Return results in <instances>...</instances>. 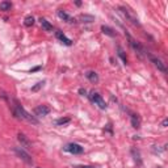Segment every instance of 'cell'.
I'll return each mask as SVG.
<instances>
[{
  "label": "cell",
  "instance_id": "1",
  "mask_svg": "<svg viewBox=\"0 0 168 168\" xmlns=\"http://www.w3.org/2000/svg\"><path fill=\"white\" fill-rule=\"evenodd\" d=\"M118 11H120V13L124 16V17H125L127 21H130L133 25L139 26V20H138L137 16L133 13L131 9H129L127 7H118Z\"/></svg>",
  "mask_w": 168,
  "mask_h": 168
},
{
  "label": "cell",
  "instance_id": "2",
  "mask_svg": "<svg viewBox=\"0 0 168 168\" xmlns=\"http://www.w3.org/2000/svg\"><path fill=\"white\" fill-rule=\"evenodd\" d=\"M125 34H126V37L129 38V43H130V46L133 47V50H134V51L139 54V57H142L143 54H146V53H147L146 50L143 49V46H142V45L139 43V42H137V41L134 40V38H133L130 34H127V33H125Z\"/></svg>",
  "mask_w": 168,
  "mask_h": 168
},
{
  "label": "cell",
  "instance_id": "3",
  "mask_svg": "<svg viewBox=\"0 0 168 168\" xmlns=\"http://www.w3.org/2000/svg\"><path fill=\"white\" fill-rule=\"evenodd\" d=\"M89 99H91V101L95 104V105H97L100 109H106V103H105V100L101 97V95H99L97 92H91V95H89Z\"/></svg>",
  "mask_w": 168,
  "mask_h": 168
},
{
  "label": "cell",
  "instance_id": "4",
  "mask_svg": "<svg viewBox=\"0 0 168 168\" xmlns=\"http://www.w3.org/2000/svg\"><path fill=\"white\" fill-rule=\"evenodd\" d=\"M15 153L17 154L19 158H21L22 160L25 161L26 164H30V166L33 164V159H32V156H30L29 154H28L26 151H25L24 148H22V147H15Z\"/></svg>",
  "mask_w": 168,
  "mask_h": 168
},
{
  "label": "cell",
  "instance_id": "5",
  "mask_svg": "<svg viewBox=\"0 0 168 168\" xmlns=\"http://www.w3.org/2000/svg\"><path fill=\"white\" fill-rule=\"evenodd\" d=\"M64 151H67L70 154H74V155H80L84 153V148L77 143H69L64 146Z\"/></svg>",
  "mask_w": 168,
  "mask_h": 168
},
{
  "label": "cell",
  "instance_id": "6",
  "mask_svg": "<svg viewBox=\"0 0 168 168\" xmlns=\"http://www.w3.org/2000/svg\"><path fill=\"white\" fill-rule=\"evenodd\" d=\"M146 55H147V57L150 58L151 62H153V63H154L156 67H158V70H159V71H161V72H167V67H166V64H164L163 62H161V60H160L159 58L154 57V55H153V54H150L148 51L146 53Z\"/></svg>",
  "mask_w": 168,
  "mask_h": 168
},
{
  "label": "cell",
  "instance_id": "7",
  "mask_svg": "<svg viewBox=\"0 0 168 168\" xmlns=\"http://www.w3.org/2000/svg\"><path fill=\"white\" fill-rule=\"evenodd\" d=\"M17 139H19V142L21 143V147H24L26 150H30L32 148V142L29 141V138H28L25 134L19 133L17 134Z\"/></svg>",
  "mask_w": 168,
  "mask_h": 168
},
{
  "label": "cell",
  "instance_id": "8",
  "mask_svg": "<svg viewBox=\"0 0 168 168\" xmlns=\"http://www.w3.org/2000/svg\"><path fill=\"white\" fill-rule=\"evenodd\" d=\"M50 113V108L46 105H38L37 108H34V114L37 117H45Z\"/></svg>",
  "mask_w": 168,
  "mask_h": 168
},
{
  "label": "cell",
  "instance_id": "9",
  "mask_svg": "<svg viewBox=\"0 0 168 168\" xmlns=\"http://www.w3.org/2000/svg\"><path fill=\"white\" fill-rule=\"evenodd\" d=\"M58 17H59L60 20L69 22V24H74V22H76V19H74L72 16H70L67 12H64L63 9H59V11H58Z\"/></svg>",
  "mask_w": 168,
  "mask_h": 168
},
{
  "label": "cell",
  "instance_id": "10",
  "mask_svg": "<svg viewBox=\"0 0 168 168\" xmlns=\"http://www.w3.org/2000/svg\"><path fill=\"white\" fill-rule=\"evenodd\" d=\"M55 36H57V38H58L60 42L64 43V45H67V46H71V45H72V41L70 40V38H67L60 30H57V32H55Z\"/></svg>",
  "mask_w": 168,
  "mask_h": 168
},
{
  "label": "cell",
  "instance_id": "11",
  "mask_svg": "<svg viewBox=\"0 0 168 168\" xmlns=\"http://www.w3.org/2000/svg\"><path fill=\"white\" fill-rule=\"evenodd\" d=\"M76 20L79 21V22H87V24H88V22H93L95 17H93L92 15H79Z\"/></svg>",
  "mask_w": 168,
  "mask_h": 168
},
{
  "label": "cell",
  "instance_id": "12",
  "mask_svg": "<svg viewBox=\"0 0 168 168\" xmlns=\"http://www.w3.org/2000/svg\"><path fill=\"white\" fill-rule=\"evenodd\" d=\"M101 32L104 33V34L109 36V37H116L117 36V32L114 29H112L110 26H106V25H103L101 26Z\"/></svg>",
  "mask_w": 168,
  "mask_h": 168
},
{
  "label": "cell",
  "instance_id": "13",
  "mask_svg": "<svg viewBox=\"0 0 168 168\" xmlns=\"http://www.w3.org/2000/svg\"><path fill=\"white\" fill-rule=\"evenodd\" d=\"M86 76L91 83H97L99 82V75H97V72H95V71H87Z\"/></svg>",
  "mask_w": 168,
  "mask_h": 168
},
{
  "label": "cell",
  "instance_id": "14",
  "mask_svg": "<svg viewBox=\"0 0 168 168\" xmlns=\"http://www.w3.org/2000/svg\"><path fill=\"white\" fill-rule=\"evenodd\" d=\"M40 22H41V26H42V29H45L46 32H53V25L50 24V22L46 20V19H40Z\"/></svg>",
  "mask_w": 168,
  "mask_h": 168
},
{
  "label": "cell",
  "instance_id": "15",
  "mask_svg": "<svg viewBox=\"0 0 168 168\" xmlns=\"http://www.w3.org/2000/svg\"><path fill=\"white\" fill-rule=\"evenodd\" d=\"M131 155H133L134 160H135V163L138 166H141L142 164V160H141V154H139V151L137 148H131Z\"/></svg>",
  "mask_w": 168,
  "mask_h": 168
},
{
  "label": "cell",
  "instance_id": "16",
  "mask_svg": "<svg viewBox=\"0 0 168 168\" xmlns=\"http://www.w3.org/2000/svg\"><path fill=\"white\" fill-rule=\"evenodd\" d=\"M12 8V3L11 2H2L0 3V11H3V12H8Z\"/></svg>",
  "mask_w": 168,
  "mask_h": 168
},
{
  "label": "cell",
  "instance_id": "17",
  "mask_svg": "<svg viewBox=\"0 0 168 168\" xmlns=\"http://www.w3.org/2000/svg\"><path fill=\"white\" fill-rule=\"evenodd\" d=\"M131 126L134 129H139V126H141V121H139L137 114H131Z\"/></svg>",
  "mask_w": 168,
  "mask_h": 168
},
{
  "label": "cell",
  "instance_id": "18",
  "mask_svg": "<svg viewBox=\"0 0 168 168\" xmlns=\"http://www.w3.org/2000/svg\"><path fill=\"white\" fill-rule=\"evenodd\" d=\"M71 120H70V117H62V118H58L57 121H55V125H58V126H63L66 124H69Z\"/></svg>",
  "mask_w": 168,
  "mask_h": 168
},
{
  "label": "cell",
  "instance_id": "19",
  "mask_svg": "<svg viewBox=\"0 0 168 168\" xmlns=\"http://www.w3.org/2000/svg\"><path fill=\"white\" fill-rule=\"evenodd\" d=\"M33 24H34V17H33V16H26L24 20V25L30 28V26H33Z\"/></svg>",
  "mask_w": 168,
  "mask_h": 168
},
{
  "label": "cell",
  "instance_id": "20",
  "mask_svg": "<svg viewBox=\"0 0 168 168\" xmlns=\"http://www.w3.org/2000/svg\"><path fill=\"white\" fill-rule=\"evenodd\" d=\"M117 50H118V57L122 59V62L126 64V63H127V58H126V55H125V51H124V50H122L121 47H118Z\"/></svg>",
  "mask_w": 168,
  "mask_h": 168
},
{
  "label": "cell",
  "instance_id": "21",
  "mask_svg": "<svg viewBox=\"0 0 168 168\" xmlns=\"http://www.w3.org/2000/svg\"><path fill=\"white\" fill-rule=\"evenodd\" d=\"M43 84H45V82H38L34 87H32V92H37V91H40V89L43 87Z\"/></svg>",
  "mask_w": 168,
  "mask_h": 168
},
{
  "label": "cell",
  "instance_id": "22",
  "mask_svg": "<svg viewBox=\"0 0 168 168\" xmlns=\"http://www.w3.org/2000/svg\"><path fill=\"white\" fill-rule=\"evenodd\" d=\"M72 168H96V167H93V166H83V164H76V166H74Z\"/></svg>",
  "mask_w": 168,
  "mask_h": 168
},
{
  "label": "cell",
  "instance_id": "23",
  "mask_svg": "<svg viewBox=\"0 0 168 168\" xmlns=\"http://www.w3.org/2000/svg\"><path fill=\"white\" fill-rule=\"evenodd\" d=\"M79 93L82 95V96H87V91H86V89H83V88L79 89Z\"/></svg>",
  "mask_w": 168,
  "mask_h": 168
},
{
  "label": "cell",
  "instance_id": "24",
  "mask_svg": "<svg viewBox=\"0 0 168 168\" xmlns=\"http://www.w3.org/2000/svg\"><path fill=\"white\" fill-rule=\"evenodd\" d=\"M38 70H41V66H38V67H34V69H32L30 72H34V71H38Z\"/></svg>",
  "mask_w": 168,
  "mask_h": 168
},
{
  "label": "cell",
  "instance_id": "25",
  "mask_svg": "<svg viewBox=\"0 0 168 168\" xmlns=\"http://www.w3.org/2000/svg\"><path fill=\"white\" fill-rule=\"evenodd\" d=\"M167 124H168V121H167V120H164V121H163V124H161V125H163V127H166V126H167Z\"/></svg>",
  "mask_w": 168,
  "mask_h": 168
}]
</instances>
